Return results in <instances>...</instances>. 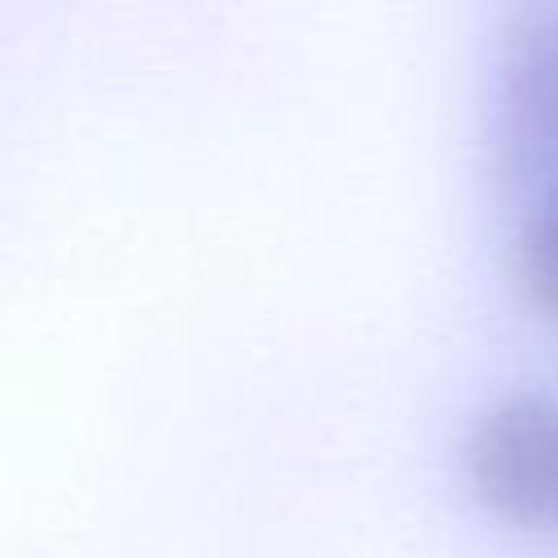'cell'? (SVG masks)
<instances>
[{
	"label": "cell",
	"mask_w": 558,
	"mask_h": 558,
	"mask_svg": "<svg viewBox=\"0 0 558 558\" xmlns=\"http://www.w3.org/2000/svg\"><path fill=\"white\" fill-rule=\"evenodd\" d=\"M514 275L532 310L558 323V187L545 192L523 218L514 240Z\"/></svg>",
	"instance_id": "2"
},
{
	"label": "cell",
	"mask_w": 558,
	"mask_h": 558,
	"mask_svg": "<svg viewBox=\"0 0 558 558\" xmlns=\"http://www.w3.org/2000/svg\"><path fill=\"white\" fill-rule=\"evenodd\" d=\"M462 471L497 523L558 536V397L506 392L484 405L466 432Z\"/></svg>",
	"instance_id": "1"
}]
</instances>
